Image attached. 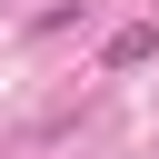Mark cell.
<instances>
[{
    "label": "cell",
    "instance_id": "obj_1",
    "mask_svg": "<svg viewBox=\"0 0 159 159\" xmlns=\"http://www.w3.org/2000/svg\"><path fill=\"white\" fill-rule=\"evenodd\" d=\"M109 70H139V60H159V30L149 20H129V30H109V50H99Z\"/></svg>",
    "mask_w": 159,
    "mask_h": 159
}]
</instances>
